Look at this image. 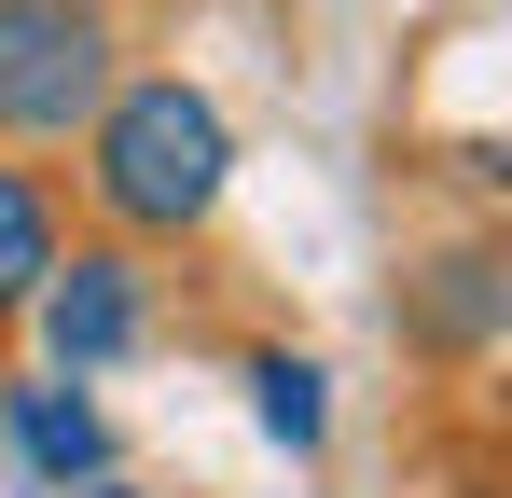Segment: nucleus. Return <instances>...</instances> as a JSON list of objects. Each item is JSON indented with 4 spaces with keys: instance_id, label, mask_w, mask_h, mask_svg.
Returning <instances> with one entry per match:
<instances>
[{
    "instance_id": "1",
    "label": "nucleus",
    "mask_w": 512,
    "mask_h": 498,
    "mask_svg": "<svg viewBox=\"0 0 512 498\" xmlns=\"http://www.w3.org/2000/svg\"><path fill=\"white\" fill-rule=\"evenodd\" d=\"M222 180H236V125H222V97L208 83H111L84 125V194L111 236H194L208 208H222Z\"/></svg>"
},
{
    "instance_id": "2",
    "label": "nucleus",
    "mask_w": 512,
    "mask_h": 498,
    "mask_svg": "<svg viewBox=\"0 0 512 498\" xmlns=\"http://www.w3.org/2000/svg\"><path fill=\"white\" fill-rule=\"evenodd\" d=\"M111 83H125L111 0H0V139L14 153H70Z\"/></svg>"
},
{
    "instance_id": "3",
    "label": "nucleus",
    "mask_w": 512,
    "mask_h": 498,
    "mask_svg": "<svg viewBox=\"0 0 512 498\" xmlns=\"http://www.w3.org/2000/svg\"><path fill=\"white\" fill-rule=\"evenodd\" d=\"M28 319H42V360L56 374H111L153 332V263L139 249H56V277L28 291Z\"/></svg>"
},
{
    "instance_id": "4",
    "label": "nucleus",
    "mask_w": 512,
    "mask_h": 498,
    "mask_svg": "<svg viewBox=\"0 0 512 498\" xmlns=\"http://www.w3.org/2000/svg\"><path fill=\"white\" fill-rule=\"evenodd\" d=\"M0 429H14V457H28L42 485H97V471H111V429H97V402H70V374L0 388Z\"/></svg>"
},
{
    "instance_id": "5",
    "label": "nucleus",
    "mask_w": 512,
    "mask_h": 498,
    "mask_svg": "<svg viewBox=\"0 0 512 498\" xmlns=\"http://www.w3.org/2000/svg\"><path fill=\"white\" fill-rule=\"evenodd\" d=\"M56 249H70V222H56V180L0 153V319H14V305L56 277Z\"/></svg>"
},
{
    "instance_id": "6",
    "label": "nucleus",
    "mask_w": 512,
    "mask_h": 498,
    "mask_svg": "<svg viewBox=\"0 0 512 498\" xmlns=\"http://www.w3.org/2000/svg\"><path fill=\"white\" fill-rule=\"evenodd\" d=\"M250 402H263V429H277L291 457L333 429V402H319V360H291V346H263V360H250Z\"/></svg>"
},
{
    "instance_id": "7",
    "label": "nucleus",
    "mask_w": 512,
    "mask_h": 498,
    "mask_svg": "<svg viewBox=\"0 0 512 498\" xmlns=\"http://www.w3.org/2000/svg\"><path fill=\"white\" fill-rule=\"evenodd\" d=\"M429 319L457 332V346H471V332L499 319V291H485V249H457V263H443V291H429Z\"/></svg>"
},
{
    "instance_id": "8",
    "label": "nucleus",
    "mask_w": 512,
    "mask_h": 498,
    "mask_svg": "<svg viewBox=\"0 0 512 498\" xmlns=\"http://www.w3.org/2000/svg\"><path fill=\"white\" fill-rule=\"evenodd\" d=\"M84 498H139V485H111V471H97V485H84Z\"/></svg>"
}]
</instances>
